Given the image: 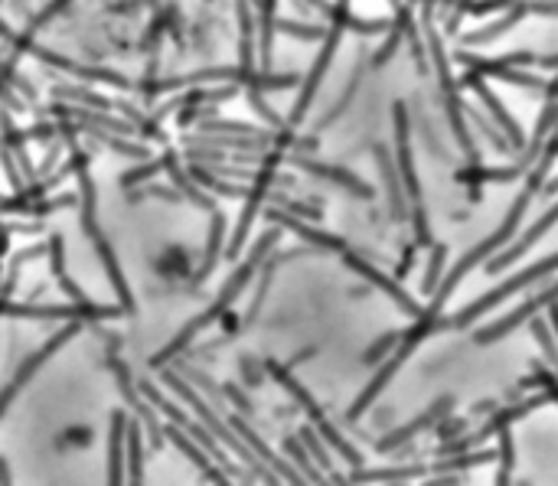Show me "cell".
<instances>
[{
    "label": "cell",
    "instance_id": "1",
    "mask_svg": "<svg viewBox=\"0 0 558 486\" xmlns=\"http://www.w3.org/2000/svg\"><path fill=\"white\" fill-rule=\"evenodd\" d=\"M278 235H281V232H268V235H265V239H262V242H258L255 248H252V255H248V261H245V265H242V268H239V271H235V274H232V278L226 281V288H222V294L216 297V304H213V307H209V310H206V314H203V317H196V320H193V323H190V327H186V330H180V333H177V340H173V343H170V346H167V350H164V353H160V356H154V359H151V363H154V366H160V363H167V359H170V356H177V353H180V346H186V343H190V340H193V336H196V333H200V330L206 327V323H213V320H219V317H222V310H226V307H229V304L235 301V297H239V294H242V288H245V284H248V281H252V274H255V268H258V265H262V258H265V252H268V248H271V245H275V242H278Z\"/></svg>",
    "mask_w": 558,
    "mask_h": 486
},
{
    "label": "cell",
    "instance_id": "2",
    "mask_svg": "<svg viewBox=\"0 0 558 486\" xmlns=\"http://www.w3.org/2000/svg\"><path fill=\"white\" fill-rule=\"evenodd\" d=\"M552 271H558V252L549 255L545 261H539V265H532V268H526V271L513 274V278H506V281L500 284V288H493V291H487L483 297H477V301L470 304V307H464L457 317H441V320H438V330H464V327H470V323L487 314V310L500 307L510 294H519V291L526 288V284H536L539 278H545V274H552Z\"/></svg>",
    "mask_w": 558,
    "mask_h": 486
},
{
    "label": "cell",
    "instance_id": "3",
    "mask_svg": "<svg viewBox=\"0 0 558 486\" xmlns=\"http://www.w3.org/2000/svg\"><path fill=\"white\" fill-rule=\"evenodd\" d=\"M327 14L333 17V27H330V33H327V43H324V49H320L314 69H310V76L304 79V92H301V98H297V105H294V111H291V124H297V121H301V118L307 115L310 98L317 95L320 79H324V72L330 69L333 53H337V46H340V36H343V30H346V23H350V4H346V0H337V4H333V7L327 10Z\"/></svg>",
    "mask_w": 558,
    "mask_h": 486
},
{
    "label": "cell",
    "instance_id": "4",
    "mask_svg": "<svg viewBox=\"0 0 558 486\" xmlns=\"http://www.w3.org/2000/svg\"><path fill=\"white\" fill-rule=\"evenodd\" d=\"M79 209H82V229L89 232V239L95 242V252H98V258H102V265L108 271L111 284H115V291L121 294V307L124 310H134L131 288L124 284V274L118 268V261H115V255H111L105 235H102V229H98V222H95V186H92L89 173H85V170H82V203H79Z\"/></svg>",
    "mask_w": 558,
    "mask_h": 486
},
{
    "label": "cell",
    "instance_id": "5",
    "mask_svg": "<svg viewBox=\"0 0 558 486\" xmlns=\"http://www.w3.org/2000/svg\"><path fill=\"white\" fill-rule=\"evenodd\" d=\"M0 314L4 317H30V320H72V317H89V320H98V317H118L124 314V307H98V304H72V307H27V304H10L4 301L0 304Z\"/></svg>",
    "mask_w": 558,
    "mask_h": 486
},
{
    "label": "cell",
    "instance_id": "6",
    "mask_svg": "<svg viewBox=\"0 0 558 486\" xmlns=\"http://www.w3.org/2000/svg\"><path fill=\"white\" fill-rule=\"evenodd\" d=\"M268 369H271V376H275V379H278V382L284 385V389H288V392H291V395L297 398V402H301V405L307 408V415L314 418V425L320 428V434H324V438H327V441H330L333 447H337V451H340L343 457H346V464H350V467H359V454H356L353 447H350V444H346V441L340 438L337 431H333V428L327 425V418L320 415V408H317V402H314V398L307 395V389H301V385H297V382H294V379L288 376V372H284V369L278 366V363H268Z\"/></svg>",
    "mask_w": 558,
    "mask_h": 486
},
{
    "label": "cell",
    "instance_id": "7",
    "mask_svg": "<svg viewBox=\"0 0 558 486\" xmlns=\"http://www.w3.org/2000/svg\"><path fill=\"white\" fill-rule=\"evenodd\" d=\"M167 382L173 385V389L180 392V398H183V402H190V405H193V411H196V415L203 418V425H206V428H213V434H216V438H222V441H226V447H232V451L239 454L242 460H248V464H252L255 470H265V464H258V457H255V451H252V447H245V444H242L239 438H235V434H232V431H229V428L222 425V421H219V418L213 415V411L206 408V402H203V398L196 395L193 389H190V385H186V382H180V379H173V376H170Z\"/></svg>",
    "mask_w": 558,
    "mask_h": 486
},
{
    "label": "cell",
    "instance_id": "8",
    "mask_svg": "<svg viewBox=\"0 0 558 486\" xmlns=\"http://www.w3.org/2000/svg\"><path fill=\"white\" fill-rule=\"evenodd\" d=\"M552 301H558V281H552L549 288L545 291H539L536 297H529V301L516 310V314H510V317H503V320H496V323H490V327H483V330H477L474 333V340L477 343H496L500 340V336H506V333H513L519 323L523 320H529L532 314H539L542 307H549Z\"/></svg>",
    "mask_w": 558,
    "mask_h": 486
},
{
    "label": "cell",
    "instance_id": "9",
    "mask_svg": "<svg viewBox=\"0 0 558 486\" xmlns=\"http://www.w3.org/2000/svg\"><path fill=\"white\" fill-rule=\"evenodd\" d=\"M555 222H558V203L555 206H549V213H545V216H539L536 222H532V226L523 232V239H516L510 248H506V252H500V255H496L493 261H490V265H487V274H500L506 265H513V261L516 258H523L526 252H529V248L532 245H536L539 239H542V235L545 232H549L552 226H555Z\"/></svg>",
    "mask_w": 558,
    "mask_h": 486
},
{
    "label": "cell",
    "instance_id": "10",
    "mask_svg": "<svg viewBox=\"0 0 558 486\" xmlns=\"http://www.w3.org/2000/svg\"><path fill=\"white\" fill-rule=\"evenodd\" d=\"M72 333H76V327H66V330H62L59 336H53V340H49V343L43 346V350H36V353H33L30 359H27V363H23V366H20V372H17V376H14V379H10V385H7V389H4V392H0V415H4V411H7V405H10V402H14V398H17V392L23 389V385H27V382L33 379V372H36V369H40V366L46 363V359H49V356H53V353L59 350V346H62V343H66V340H69V336H72Z\"/></svg>",
    "mask_w": 558,
    "mask_h": 486
},
{
    "label": "cell",
    "instance_id": "11",
    "mask_svg": "<svg viewBox=\"0 0 558 486\" xmlns=\"http://www.w3.org/2000/svg\"><path fill=\"white\" fill-rule=\"evenodd\" d=\"M461 85H467V89H474V92L480 95V102L487 105V111H490V115L496 118V124H500V128H503V134L510 137V144H513V147H526V137H523V131H519L516 118L510 115V111L503 108V102H500V98H496V95H493V92L487 89V85L480 82V76H477V72H467V76L461 79Z\"/></svg>",
    "mask_w": 558,
    "mask_h": 486
},
{
    "label": "cell",
    "instance_id": "12",
    "mask_svg": "<svg viewBox=\"0 0 558 486\" xmlns=\"http://www.w3.org/2000/svg\"><path fill=\"white\" fill-rule=\"evenodd\" d=\"M144 392H147V398H151V402L160 408V411H164V415L173 421V425H183L186 431H190L193 434V438L196 441H200V447H203V451H209V454H213L216 460H222V467H229V460L226 457H222V451H219V447H216V434H206L200 425H193V421H190V415H183V411L180 408H173L170 402H167V398L164 395H160V392H154L151 389V385H144Z\"/></svg>",
    "mask_w": 558,
    "mask_h": 486
},
{
    "label": "cell",
    "instance_id": "13",
    "mask_svg": "<svg viewBox=\"0 0 558 486\" xmlns=\"http://www.w3.org/2000/svg\"><path fill=\"white\" fill-rule=\"evenodd\" d=\"M448 408H451V398H441V402H434V405L425 411V415H418V421H412L408 428H399V431L386 434V438H382V441L376 444V451H395V447H399L402 441H412L415 434H421L425 428H431L434 421H438Z\"/></svg>",
    "mask_w": 558,
    "mask_h": 486
},
{
    "label": "cell",
    "instance_id": "14",
    "mask_svg": "<svg viewBox=\"0 0 558 486\" xmlns=\"http://www.w3.org/2000/svg\"><path fill=\"white\" fill-rule=\"evenodd\" d=\"M294 167H301V170H307V173H317V177H327V180H333V183H340V186H346V190H353L356 196H363V199H369L372 196V190L369 186L359 180V177H353L350 170H340V167H327V164H317V160H307V157H288Z\"/></svg>",
    "mask_w": 558,
    "mask_h": 486
},
{
    "label": "cell",
    "instance_id": "15",
    "mask_svg": "<svg viewBox=\"0 0 558 486\" xmlns=\"http://www.w3.org/2000/svg\"><path fill=\"white\" fill-rule=\"evenodd\" d=\"M532 14V0H513V10L506 14L503 20H496L490 30H474V33H467V43H493L496 36L506 33V30H513L519 20L529 17Z\"/></svg>",
    "mask_w": 558,
    "mask_h": 486
},
{
    "label": "cell",
    "instance_id": "16",
    "mask_svg": "<svg viewBox=\"0 0 558 486\" xmlns=\"http://www.w3.org/2000/svg\"><path fill=\"white\" fill-rule=\"evenodd\" d=\"M115 366V376H118V385H121V392H124V398H128L131 402V408L138 411V418H144L147 421V434H151V444L154 447H160V428H157V418H154V411L147 408L141 398H138V392L131 389V376H128V369H124L121 363H111Z\"/></svg>",
    "mask_w": 558,
    "mask_h": 486
},
{
    "label": "cell",
    "instance_id": "17",
    "mask_svg": "<svg viewBox=\"0 0 558 486\" xmlns=\"http://www.w3.org/2000/svg\"><path fill=\"white\" fill-rule=\"evenodd\" d=\"M229 421H232V428L239 431L242 438H245V444H248V447H252V451H255V457H262V464H271V467H275V470H281V473H284V477H288V480H301V477H297V473H291V467H288V464H281V460H278L275 454H271V451H268V447H265L262 441L255 438V431L248 428V425H245V421H242L239 415H232Z\"/></svg>",
    "mask_w": 558,
    "mask_h": 486
},
{
    "label": "cell",
    "instance_id": "18",
    "mask_svg": "<svg viewBox=\"0 0 558 486\" xmlns=\"http://www.w3.org/2000/svg\"><path fill=\"white\" fill-rule=\"evenodd\" d=\"M167 434H170V441H173V444H177V447H180V451H183L186 457H190V460H193V464H196V467H200V470L206 473V477H209V480H216V483H226V477H222V473H219V470L213 467V460H209V457H206V454L200 451V444H193V441H190V438H186V434H180L177 428H170Z\"/></svg>",
    "mask_w": 558,
    "mask_h": 486
},
{
    "label": "cell",
    "instance_id": "19",
    "mask_svg": "<svg viewBox=\"0 0 558 486\" xmlns=\"http://www.w3.org/2000/svg\"><path fill=\"white\" fill-rule=\"evenodd\" d=\"M124 444H128V470H131V483H141V470H144V444H141V425L131 421L124 428Z\"/></svg>",
    "mask_w": 558,
    "mask_h": 486
},
{
    "label": "cell",
    "instance_id": "20",
    "mask_svg": "<svg viewBox=\"0 0 558 486\" xmlns=\"http://www.w3.org/2000/svg\"><path fill=\"white\" fill-rule=\"evenodd\" d=\"M164 167L170 170V177H173V183H177V186H180V190H186V196H190V199H193V203H196V206H200V209H206V213H213V209H216V203H213V199H206V196H200V190H196V186L190 183V177H186V173L180 170V164H177V157H173V154H167V157H164Z\"/></svg>",
    "mask_w": 558,
    "mask_h": 486
},
{
    "label": "cell",
    "instance_id": "21",
    "mask_svg": "<svg viewBox=\"0 0 558 486\" xmlns=\"http://www.w3.org/2000/svg\"><path fill=\"white\" fill-rule=\"evenodd\" d=\"M124 428H128V421L118 411L115 421H111V460H108V480L111 483H121L124 480V467H121V438H124Z\"/></svg>",
    "mask_w": 558,
    "mask_h": 486
},
{
    "label": "cell",
    "instance_id": "22",
    "mask_svg": "<svg viewBox=\"0 0 558 486\" xmlns=\"http://www.w3.org/2000/svg\"><path fill=\"white\" fill-rule=\"evenodd\" d=\"M431 252H434V255H431V261H428L425 281H421V294H434V288H438V278H441V271H444V258H448V245L434 242Z\"/></svg>",
    "mask_w": 558,
    "mask_h": 486
},
{
    "label": "cell",
    "instance_id": "23",
    "mask_svg": "<svg viewBox=\"0 0 558 486\" xmlns=\"http://www.w3.org/2000/svg\"><path fill=\"white\" fill-rule=\"evenodd\" d=\"M258 10H262V66L268 69L271 36H275V0H258Z\"/></svg>",
    "mask_w": 558,
    "mask_h": 486
},
{
    "label": "cell",
    "instance_id": "24",
    "mask_svg": "<svg viewBox=\"0 0 558 486\" xmlns=\"http://www.w3.org/2000/svg\"><path fill=\"white\" fill-rule=\"evenodd\" d=\"M496 454H500V451H477V454H464V457L448 454L434 470H464V467H477V464H487V460H496Z\"/></svg>",
    "mask_w": 558,
    "mask_h": 486
},
{
    "label": "cell",
    "instance_id": "25",
    "mask_svg": "<svg viewBox=\"0 0 558 486\" xmlns=\"http://www.w3.org/2000/svg\"><path fill=\"white\" fill-rule=\"evenodd\" d=\"M496 438H500V454H496V460H500V477L496 480L506 483L510 480V473H513V434H510V428H503Z\"/></svg>",
    "mask_w": 558,
    "mask_h": 486
},
{
    "label": "cell",
    "instance_id": "26",
    "mask_svg": "<svg viewBox=\"0 0 558 486\" xmlns=\"http://www.w3.org/2000/svg\"><path fill=\"white\" fill-rule=\"evenodd\" d=\"M222 226H226V219H222L219 209H213V235H209V245H206V265L200 271V278L216 265V255H219V245H222Z\"/></svg>",
    "mask_w": 558,
    "mask_h": 486
},
{
    "label": "cell",
    "instance_id": "27",
    "mask_svg": "<svg viewBox=\"0 0 558 486\" xmlns=\"http://www.w3.org/2000/svg\"><path fill=\"white\" fill-rule=\"evenodd\" d=\"M359 76H363V66H356V72H353V79H350V85H346V92L337 98V105H333V111L330 115H324V121H320V128H327V124H333L337 121L343 111H346V105H350V98H353V92H356V85H359Z\"/></svg>",
    "mask_w": 558,
    "mask_h": 486
},
{
    "label": "cell",
    "instance_id": "28",
    "mask_svg": "<svg viewBox=\"0 0 558 486\" xmlns=\"http://www.w3.org/2000/svg\"><path fill=\"white\" fill-rule=\"evenodd\" d=\"M529 327H532V336H536V340L542 343L545 356H549L552 363H558V346H555V336L549 330V323H545V320H532Z\"/></svg>",
    "mask_w": 558,
    "mask_h": 486
},
{
    "label": "cell",
    "instance_id": "29",
    "mask_svg": "<svg viewBox=\"0 0 558 486\" xmlns=\"http://www.w3.org/2000/svg\"><path fill=\"white\" fill-rule=\"evenodd\" d=\"M467 115H470V121H474L477 128H480V134L487 137V141L496 147V151H510V137H500V134H496V131H493V124H490V121H483V118L477 115V111H470V108H467Z\"/></svg>",
    "mask_w": 558,
    "mask_h": 486
},
{
    "label": "cell",
    "instance_id": "30",
    "mask_svg": "<svg viewBox=\"0 0 558 486\" xmlns=\"http://www.w3.org/2000/svg\"><path fill=\"white\" fill-rule=\"evenodd\" d=\"M278 27L291 36H304V40H320V36H327L324 27H304V23H288V20H281Z\"/></svg>",
    "mask_w": 558,
    "mask_h": 486
},
{
    "label": "cell",
    "instance_id": "31",
    "mask_svg": "<svg viewBox=\"0 0 558 486\" xmlns=\"http://www.w3.org/2000/svg\"><path fill=\"white\" fill-rule=\"evenodd\" d=\"M301 438L307 441V451L317 457V464L324 467V470H330V457H327V451H324V447H320V438H317V434L310 431V428H304V434H301Z\"/></svg>",
    "mask_w": 558,
    "mask_h": 486
},
{
    "label": "cell",
    "instance_id": "32",
    "mask_svg": "<svg viewBox=\"0 0 558 486\" xmlns=\"http://www.w3.org/2000/svg\"><path fill=\"white\" fill-rule=\"evenodd\" d=\"M203 131H226V134H258L252 124H232V121H206Z\"/></svg>",
    "mask_w": 558,
    "mask_h": 486
},
{
    "label": "cell",
    "instance_id": "33",
    "mask_svg": "<svg viewBox=\"0 0 558 486\" xmlns=\"http://www.w3.org/2000/svg\"><path fill=\"white\" fill-rule=\"evenodd\" d=\"M157 170H164V160H154V164H147V167H141V170H134V173H124V183H141V180H147V177H154Z\"/></svg>",
    "mask_w": 558,
    "mask_h": 486
},
{
    "label": "cell",
    "instance_id": "34",
    "mask_svg": "<svg viewBox=\"0 0 558 486\" xmlns=\"http://www.w3.org/2000/svg\"><path fill=\"white\" fill-rule=\"evenodd\" d=\"M248 98H252V105H255V111H258V115H265L271 124H281V118L275 115V111H271L268 105H265V98H262V92H258V89H252V92H248Z\"/></svg>",
    "mask_w": 558,
    "mask_h": 486
},
{
    "label": "cell",
    "instance_id": "35",
    "mask_svg": "<svg viewBox=\"0 0 558 486\" xmlns=\"http://www.w3.org/2000/svg\"><path fill=\"white\" fill-rule=\"evenodd\" d=\"M0 206H4L7 209V213H27V209H23V206H27V199H0Z\"/></svg>",
    "mask_w": 558,
    "mask_h": 486
},
{
    "label": "cell",
    "instance_id": "36",
    "mask_svg": "<svg viewBox=\"0 0 558 486\" xmlns=\"http://www.w3.org/2000/svg\"><path fill=\"white\" fill-rule=\"evenodd\" d=\"M532 66H542V69H558V56H536Z\"/></svg>",
    "mask_w": 558,
    "mask_h": 486
},
{
    "label": "cell",
    "instance_id": "37",
    "mask_svg": "<svg viewBox=\"0 0 558 486\" xmlns=\"http://www.w3.org/2000/svg\"><path fill=\"white\" fill-rule=\"evenodd\" d=\"M549 307H552V310H549V314H552V330H555V336H558V301H552Z\"/></svg>",
    "mask_w": 558,
    "mask_h": 486
}]
</instances>
